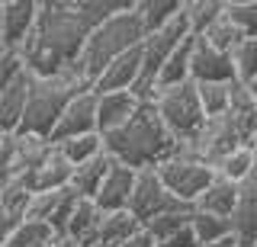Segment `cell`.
<instances>
[{"mask_svg": "<svg viewBox=\"0 0 257 247\" xmlns=\"http://www.w3.org/2000/svg\"><path fill=\"white\" fill-rule=\"evenodd\" d=\"M93 29L77 0H39L36 29L23 45L26 71L32 77H52L74 68Z\"/></svg>", "mask_w": 257, "mask_h": 247, "instance_id": "1", "label": "cell"}, {"mask_svg": "<svg viewBox=\"0 0 257 247\" xmlns=\"http://www.w3.org/2000/svg\"><path fill=\"white\" fill-rule=\"evenodd\" d=\"M103 148L116 164H125L132 170H155L177 151V138L164 129L155 103H142L132 122L103 138Z\"/></svg>", "mask_w": 257, "mask_h": 247, "instance_id": "2", "label": "cell"}, {"mask_svg": "<svg viewBox=\"0 0 257 247\" xmlns=\"http://www.w3.org/2000/svg\"><path fill=\"white\" fill-rule=\"evenodd\" d=\"M145 36L148 33H145V23L139 17V0H135L128 10L109 17L106 23H100V26L93 29L74 68L80 71V77L93 87L96 77H100L116 58H122V55L132 52V49H139L145 42Z\"/></svg>", "mask_w": 257, "mask_h": 247, "instance_id": "3", "label": "cell"}, {"mask_svg": "<svg viewBox=\"0 0 257 247\" xmlns=\"http://www.w3.org/2000/svg\"><path fill=\"white\" fill-rule=\"evenodd\" d=\"M87 90H93V87L80 77L77 68H68V71L52 74V77H36L32 81V93H29V106H26V119H23L20 132L52 138L58 119L68 109V103L74 97H80V93H87Z\"/></svg>", "mask_w": 257, "mask_h": 247, "instance_id": "4", "label": "cell"}, {"mask_svg": "<svg viewBox=\"0 0 257 247\" xmlns=\"http://www.w3.org/2000/svg\"><path fill=\"white\" fill-rule=\"evenodd\" d=\"M151 103H155L164 129L177 138V145H193L199 138V132L206 125V113H203L199 90L193 81L177 84V87H161Z\"/></svg>", "mask_w": 257, "mask_h": 247, "instance_id": "5", "label": "cell"}, {"mask_svg": "<svg viewBox=\"0 0 257 247\" xmlns=\"http://www.w3.org/2000/svg\"><path fill=\"white\" fill-rule=\"evenodd\" d=\"M155 170H158L161 183L171 189V196H177L183 205H196V199L215 180V167L206 164L203 157H196L187 145H177L174 154L164 164H158Z\"/></svg>", "mask_w": 257, "mask_h": 247, "instance_id": "6", "label": "cell"}, {"mask_svg": "<svg viewBox=\"0 0 257 247\" xmlns=\"http://www.w3.org/2000/svg\"><path fill=\"white\" fill-rule=\"evenodd\" d=\"M193 205H183L177 196H171V189L161 183L158 170H139V183H135L132 202H128V212L142 221V225H151L155 218L167 212H190Z\"/></svg>", "mask_w": 257, "mask_h": 247, "instance_id": "7", "label": "cell"}, {"mask_svg": "<svg viewBox=\"0 0 257 247\" xmlns=\"http://www.w3.org/2000/svg\"><path fill=\"white\" fill-rule=\"evenodd\" d=\"M39 20V0H4L0 13V36L7 52H23Z\"/></svg>", "mask_w": 257, "mask_h": 247, "instance_id": "8", "label": "cell"}, {"mask_svg": "<svg viewBox=\"0 0 257 247\" xmlns=\"http://www.w3.org/2000/svg\"><path fill=\"white\" fill-rule=\"evenodd\" d=\"M190 81L193 84H235V61L231 55L212 49L209 42L196 39L190 55Z\"/></svg>", "mask_w": 257, "mask_h": 247, "instance_id": "9", "label": "cell"}, {"mask_svg": "<svg viewBox=\"0 0 257 247\" xmlns=\"http://www.w3.org/2000/svg\"><path fill=\"white\" fill-rule=\"evenodd\" d=\"M84 135H100L96 132V93L87 90L74 97L64 109V116L58 119L52 132V145H61V141H71V138H84Z\"/></svg>", "mask_w": 257, "mask_h": 247, "instance_id": "10", "label": "cell"}, {"mask_svg": "<svg viewBox=\"0 0 257 247\" xmlns=\"http://www.w3.org/2000/svg\"><path fill=\"white\" fill-rule=\"evenodd\" d=\"M142 109V100L132 90L122 93H96V132L106 138V135L119 132L122 125L132 122V116Z\"/></svg>", "mask_w": 257, "mask_h": 247, "instance_id": "11", "label": "cell"}, {"mask_svg": "<svg viewBox=\"0 0 257 247\" xmlns=\"http://www.w3.org/2000/svg\"><path fill=\"white\" fill-rule=\"evenodd\" d=\"M135 183H139V170L125 164H112L109 177L103 180L100 193H96L93 202L100 205L103 212H125L128 202H132V193H135Z\"/></svg>", "mask_w": 257, "mask_h": 247, "instance_id": "12", "label": "cell"}, {"mask_svg": "<svg viewBox=\"0 0 257 247\" xmlns=\"http://www.w3.org/2000/svg\"><path fill=\"white\" fill-rule=\"evenodd\" d=\"M71 177H74V167L68 164V157H64L58 148H52V154H48L32 173H26L23 186H26L29 193H55V189H68Z\"/></svg>", "mask_w": 257, "mask_h": 247, "instance_id": "13", "label": "cell"}, {"mask_svg": "<svg viewBox=\"0 0 257 247\" xmlns=\"http://www.w3.org/2000/svg\"><path fill=\"white\" fill-rule=\"evenodd\" d=\"M142 77V45L132 52H125L122 58H116L112 65L96 77L93 93H122V90H135Z\"/></svg>", "mask_w": 257, "mask_h": 247, "instance_id": "14", "label": "cell"}, {"mask_svg": "<svg viewBox=\"0 0 257 247\" xmlns=\"http://www.w3.org/2000/svg\"><path fill=\"white\" fill-rule=\"evenodd\" d=\"M32 81H36V77L26 71L10 90L0 93V135H16L23 129L26 106H29V93H32Z\"/></svg>", "mask_w": 257, "mask_h": 247, "instance_id": "15", "label": "cell"}, {"mask_svg": "<svg viewBox=\"0 0 257 247\" xmlns=\"http://www.w3.org/2000/svg\"><path fill=\"white\" fill-rule=\"evenodd\" d=\"M238 199H241V186L231 180H225L215 173V180L209 183V189L196 199L193 209L196 212H206V215H219V218H231L238 209Z\"/></svg>", "mask_w": 257, "mask_h": 247, "instance_id": "16", "label": "cell"}, {"mask_svg": "<svg viewBox=\"0 0 257 247\" xmlns=\"http://www.w3.org/2000/svg\"><path fill=\"white\" fill-rule=\"evenodd\" d=\"M103 212L100 205L93 202V199H80L77 209H74V218H71V225L64 234L71 237V241H77L80 247H96V237H100V225H103Z\"/></svg>", "mask_w": 257, "mask_h": 247, "instance_id": "17", "label": "cell"}, {"mask_svg": "<svg viewBox=\"0 0 257 247\" xmlns=\"http://www.w3.org/2000/svg\"><path fill=\"white\" fill-rule=\"evenodd\" d=\"M231 231H235L238 247H247L251 241H257V183L241 186L238 209L231 215Z\"/></svg>", "mask_w": 257, "mask_h": 247, "instance_id": "18", "label": "cell"}, {"mask_svg": "<svg viewBox=\"0 0 257 247\" xmlns=\"http://www.w3.org/2000/svg\"><path fill=\"white\" fill-rule=\"evenodd\" d=\"M112 157L103 151L100 157H93V161H87V164H80L74 167V177H71V189L80 196V199H96V193H100V186H103V180L109 177V170H112Z\"/></svg>", "mask_w": 257, "mask_h": 247, "instance_id": "19", "label": "cell"}, {"mask_svg": "<svg viewBox=\"0 0 257 247\" xmlns=\"http://www.w3.org/2000/svg\"><path fill=\"white\" fill-rule=\"evenodd\" d=\"M139 228H145V225L128 209L125 212H106V215H103V225H100L96 247H122Z\"/></svg>", "mask_w": 257, "mask_h": 247, "instance_id": "20", "label": "cell"}, {"mask_svg": "<svg viewBox=\"0 0 257 247\" xmlns=\"http://www.w3.org/2000/svg\"><path fill=\"white\" fill-rule=\"evenodd\" d=\"M254 167H257V154H254V145H244V148H235L231 154H225L219 164H215V173L231 183H238V186H244V183H251L254 177Z\"/></svg>", "mask_w": 257, "mask_h": 247, "instance_id": "21", "label": "cell"}, {"mask_svg": "<svg viewBox=\"0 0 257 247\" xmlns=\"http://www.w3.org/2000/svg\"><path fill=\"white\" fill-rule=\"evenodd\" d=\"M183 4L187 0H139V17L145 23V33H158L167 23H174L183 13Z\"/></svg>", "mask_w": 257, "mask_h": 247, "instance_id": "22", "label": "cell"}, {"mask_svg": "<svg viewBox=\"0 0 257 247\" xmlns=\"http://www.w3.org/2000/svg\"><path fill=\"white\" fill-rule=\"evenodd\" d=\"M225 13V0H187L183 7V17H187V26H190V36L199 39L206 36V29L212 26Z\"/></svg>", "mask_w": 257, "mask_h": 247, "instance_id": "23", "label": "cell"}, {"mask_svg": "<svg viewBox=\"0 0 257 247\" xmlns=\"http://www.w3.org/2000/svg\"><path fill=\"white\" fill-rule=\"evenodd\" d=\"M190 228H193V234H196L199 244H219V241H228V237H235V231H231V218L206 215V212H196V209H193Z\"/></svg>", "mask_w": 257, "mask_h": 247, "instance_id": "24", "label": "cell"}, {"mask_svg": "<svg viewBox=\"0 0 257 247\" xmlns=\"http://www.w3.org/2000/svg\"><path fill=\"white\" fill-rule=\"evenodd\" d=\"M61 151L64 157H68L71 167H80L87 161H93V157H100L103 151V135H84V138H71V141H61V145H55Z\"/></svg>", "mask_w": 257, "mask_h": 247, "instance_id": "25", "label": "cell"}, {"mask_svg": "<svg viewBox=\"0 0 257 247\" xmlns=\"http://www.w3.org/2000/svg\"><path fill=\"white\" fill-rule=\"evenodd\" d=\"M193 42L196 39H187V42L180 45L174 55H171V61L164 65V71H161V81H158V90L161 87H177V84H187L190 81V55H193Z\"/></svg>", "mask_w": 257, "mask_h": 247, "instance_id": "26", "label": "cell"}, {"mask_svg": "<svg viewBox=\"0 0 257 247\" xmlns=\"http://www.w3.org/2000/svg\"><path fill=\"white\" fill-rule=\"evenodd\" d=\"M199 39H203V42H209L212 49L225 52V55H231L241 42H244V36L238 33V26H235V23H231L228 17H225V13H222V17L206 29V36H199Z\"/></svg>", "mask_w": 257, "mask_h": 247, "instance_id": "27", "label": "cell"}, {"mask_svg": "<svg viewBox=\"0 0 257 247\" xmlns=\"http://www.w3.org/2000/svg\"><path fill=\"white\" fill-rule=\"evenodd\" d=\"M206 119H219L231 106V84H196Z\"/></svg>", "mask_w": 257, "mask_h": 247, "instance_id": "28", "label": "cell"}, {"mask_svg": "<svg viewBox=\"0 0 257 247\" xmlns=\"http://www.w3.org/2000/svg\"><path fill=\"white\" fill-rule=\"evenodd\" d=\"M225 17L244 39H257V0H225Z\"/></svg>", "mask_w": 257, "mask_h": 247, "instance_id": "29", "label": "cell"}, {"mask_svg": "<svg viewBox=\"0 0 257 247\" xmlns=\"http://www.w3.org/2000/svg\"><path fill=\"white\" fill-rule=\"evenodd\" d=\"M52 237H55V231L48 225H42V221H23L4 247H48Z\"/></svg>", "mask_w": 257, "mask_h": 247, "instance_id": "30", "label": "cell"}, {"mask_svg": "<svg viewBox=\"0 0 257 247\" xmlns=\"http://www.w3.org/2000/svg\"><path fill=\"white\" fill-rule=\"evenodd\" d=\"M231 61H235V77L241 84L257 81V39H244L231 52Z\"/></svg>", "mask_w": 257, "mask_h": 247, "instance_id": "31", "label": "cell"}, {"mask_svg": "<svg viewBox=\"0 0 257 247\" xmlns=\"http://www.w3.org/2000/svg\"><path fill=\"white\" fill-rule=\"evenodd\" d=\"M190 218H193V209L190 212H167V215H161V218H155L151 225H145V228L151 231V237H155L158 244H164L167 237L177 234V231L190 228Z\"/></svg>", "mask_w": 257, "mask_h": 247, "instance_id": "32", "label": "cell"}, {"mask_svg": "<svg viewBox=\"0 0 257 247\" xmlns=\"http://www.w3.org/2000/svg\"><path fill=\"white\" fill-rule=\"evenodd\" d=\"M26 74V61H23V52H7L0 55V93L10 90V87Z\"/></svg>", "mask_w": 257, "mask_h": 247, "instance_id": "33", "label": "cell"}, {"mask_svg": "<svg viewBox=\"0 0 257 247\" xmlns=\"http://www.w3.org/2000/svg\"><path fill=\"white\" fill-rule=\"evenodd\" d=\"M158 247H199V241H196V234H193V228H183V231H177L174 237H167V241L158 244Z\"/></svg>", "mask_w": 257, "mask_h": 247, "instance_id": "34", "label": "cell"}, {"mask_svg": "<svg viewBox=\"0 0 257 247\" xmlns=\"http://www.w3.org/2000/svg\"><path fill=\"white\" fill-rule=\"evenodd\" d=\"M122 247H158V241L151 237V231H148V228H139V231H135V234L128 237Z\"/></svg>", "mask_w": 257, "mask_h": 247, "instance_id": "35", "label": "cell"}, {"mask_svg": "<svg viewBox=\"0 0 257 247\" xmlns=\"http://www.w3.org/2000/svg\"><path fill=\"white\" fill-rule=\"evenodd\" d=\"M48 247H80V244H77V241H71L68 234H55V237H52V244H48Z\"/></svg>", "mask_w": 257, "mask_h": 247, "instance_id": "36", "label": "cell"}, {"mask_svg": "<svg viewBox=\"0 0 257 247\" xmlns=\"http://www.w3.org/2000/svg\"><path fill=\"white\" fill-rule=\"evenodd\" d=\"M199 247H238L235 237H228V241H219V244H199Z\"/></svg>", "mask_w": 257, "mask_h": 247, "instance_id": "37", "label": "cell"}, {"mask_svg": "<svg viewBox=\"0 0 257 247\" xmlns=\"http://www.w3.org/2000/svg\"><path fill=\"white\" fill-rule=\"evenodd\" d=\"M247 87V93H251V100H254V106H257V81H251V84H244Z\"/></svg>", "mask_w": 257, "mask_h": 247, "instance_id": "38", "label": "cell"}, {"mask_svg": "<svg viewBox=\"0 0 257 247\" xmlns=\"http://www.w3.org/2000/svg\"><path fill=\"white\" fill-rule=\"evenodd\" d=\"M0 13H4V0H0ZM0 55H4V36H0Z\"/></svg>", "mask_w": 257, "mask_h": 247, "instance_id": "39", "label": "cell"}, {"mask_svg": "<svg viewBox=\"0 0 257 247\" xmlns=\"http://www.w3.org/2000/svg\"><path fill=\"white\" fill-rule=\"evenodd\" d=\"M254 154H257V141H254ZM251 183H257V167H254V177H251Z\"/></svg>", "mask_w": 257, "mask_h": 247, "instance_id": "40", "label": "cell"}, {"mask_svg": "<svg viewBox=\"0 0 257 247\" xmlns=\"http://www.w3.org/2000/svg\"><path fill=\"white\" fill-rule=\"evenodd\" d=\"M247 247H257V241H251V244H247Z\"/></svg>", "mask_w": 257, "mask_h": 247, "instance_id": "41", "label": "cell"}, {"mask_svg": "<svg viewBox=\"0 0 257 247\" xmlns=\"http://www.w3.org/2000/svg\"><path fill=\"white\" fill-rule=\"evenodd\" d=\"M0 138H4V135H0Z\"/></svg>", "mask_w": 257, "mask_h": 247, "instance_id": "42", "label": "cell"}]
</instances>
